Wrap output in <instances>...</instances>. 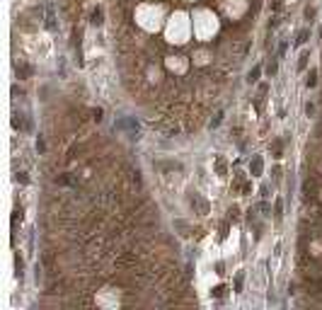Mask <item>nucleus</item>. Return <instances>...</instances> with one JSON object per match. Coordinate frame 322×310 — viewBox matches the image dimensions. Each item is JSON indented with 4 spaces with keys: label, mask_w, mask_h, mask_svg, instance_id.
<instances>
[{
    "label": "nucleus",
    "mask_w": 322,
    "mask_h": 310,
    "mask_svg": "<svg viewBox=\"0 0 322 310\" xmlns=\"http://www.w3.org/2000/svg\"><path fill=\"white\" fill-rule=\"evenodd\" d=\"M308 34H310V32H308V29H303V32L298 34V44H305V41H308Z\"/></svg>",
    "instance_id": "3"
},
{
    "label": "nucleus",
    "mask_w": 322,
    "mask_h": 310,
    "mask_svg": "<svg viewBox=\"0 0 322 310\" xmlns=\"http://www.w3.org/2000/svg\"><path fill=\"white\" fill-rule=\"evenodd\" d=\"M305 85H308V87H313V85H315V70H310V73H308V80H305Z\"/></svg>",
    "instance_id": "4"
},
{
    "label": "nucleus",
    "mask_w": 322,
    "mask_h": 310,
    "mask_svg": "<svg viewBox=\"0 0 322 310\" xmlns=\"http://www.w3.org/2000/svg\"><path fill=\"white\" fill-rule=\"evenodd\" d=\"M259 73H262V68H252V70H249V75H247V82H257L259 80Z\"/></svg>",
    "instance_id": "1"
},
{
    "label": "nucleus",
    "mask_w": 322,
    "mask_h": 310,
    "mask_svg": "<svg viewBox=\"0 0 322 310\" xmlns=\"http://www.w3.org/2000/svg\"><path fill=\"white\" fill-rule=\"evenodd\" d=\"M308 58H310V54H308V51H303V54H300V63H298V68H305Z\"/></svg>",
    "instance_id": "2"
}]
</instances>
